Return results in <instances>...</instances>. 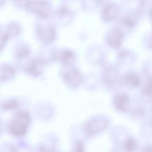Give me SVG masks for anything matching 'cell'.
I'll use <instances>...</instances> for the list:
<instances>
[{"label": "cell", "instance_id": "obj_1", "mask_svg": "<svg viewBox=\"0 0 152 152\" xmlns=\"http://www.w3.org/2000/svg\"><path fill=\"white\" fill-rule=\"evenodd\" d=\"M30 122V115L25 112H18L10 125V131L15 136L24 135Z\"/></svg>", "mask_w": 152, "mask_h": 152}, {"label": "cell", "instance_id": "obj_2", "mask_svg": "<svg viewBox=\"0 0 152 152\" xmlns=\"http://www.w3.org/2000/svg\"><path fill=\"white\" fill-rule=\"evenodd\" d=\"M26 9L37 14L40 18H46L50 13V6L46 1L42 0H27L24 4Z\"/></svg>", "mask_w": 152, "mask_h": 152}, {"label": "cell", "instance_id": "obj_3", "mask_svg": "<svg viewBox=\"0 0 152 152\" xmlns=\"http://www.w3.org/2000/svg\"><path fill=\"white\" fill-rule=\"evenodd\" d=\"M63 72V77L65 82L71 87L78 86L82 81V77L79 71L71 65L66 66Z\"/></svg>", "mask_w": 152, "mask_h": 152}, {"label": "cell", "instance_id": "obj_4", "mask_svg": "<svg viewBox=\"0 0 152 152\" xmlns=\"http://www.w3.org/2000/svg\"><path fill=\"white\" fill-rule=\"evenodd\" d=\"M108 125V121L104 118H96L90 120L85 125V131L89 135H93L104 129Z\"/></svg>", "mask_w": 152, "mask_h": 152}, {"label": "cell", "instance_id": "obj_5", "mask_svg": "<svg viewBox=\"0 0 152 152\" xmlns=\"http://www.w3.org/2000/svg\"><path fill=\"white\" fill-rule=\"evenodd\" d=\"M37 33L42 41L47 44L51 43L56 37L55 30L52 26L39 25Z\"/></svg>", "mask_w": 152, "mask_h": 152}, {"label": "cell", "instance_id": "obj_6", "mask_svg": "<svg viewBox=\"0 0 152 152\" xmlns=\"http://www.w3.org/2000/svg\"><path fill=\"white\" fill-rule=\"evenodd\" d=\"M123 36V32L120 29H115L112 31L107 37L108 45L112 48H119L122 42Z\"/></svg>", "mask_w": 152, "mask_h": 152}, {"label": "cell", "instance_id": "obj_7", "mask_svg": "<svg viewBox=\"0 0 152 152\" xmlns=\"http://www.w3.org/2000/svg\"><path fill=\"white\" fill-rule=\"evenodd\" d=\"M45 66V61L42 59H36L29 65L27 71L32 75L37 77L43 71Z\"/></svg>", "mask_w": 152, "mask_h": 152}, {"label": "cell", "instance_id": "obj_8", "mask_svg": "<svg viewBox=\"0 0 152 152\" xmlns=\"http://www.w3.org/2000/svg\"><path fill=\"white\" fill-rule=\"evenodd\" d=\"M114 103L118 110L125 112L128 109L129 106V98L125 93H119L115 96Z\"/></svg>", "mask_w": 152, "mask_h": 152}, {"label": "cell", "instance_id": "obj_9", "mask_svg": "<svg viewBox=\"0 0 152 152\" xmlns=\"http://www.w3.org/2000/svg\"><path fill=\"white\" fill-rule=\"evenodd\" d=\"M118 8L115 4H109L105 7V8H104L103 11V20L106 22L112 21L118 15Z\"/></svg>", "mask_w": 152, "mask_h": 152}, {"label": "cell", "instance_id": "obj_10", "mask_svg": "<svg viewBox=\"0 0 152 152\" xmlns=\"http://www.w3.org/2000/svg\"><path fill=\"white\" fill-rule=\"evenodd\" d=\"M54 58H57L63 64L66 66L71 65L75 60L74 53L70 50H62L57 56H54Z\"/></svg>", "mask_w": 152, "mask_h": 152}, {"label": "cell", "instance_id": "obj_11", "mask_svg": "<svg viewBox=\"0 0 152 152\" xmlns=\"http://www.w3.org/2000/svg\"><path fill=\"white\" fill-rule=\"evenodd\" d=\"M124 81L126 84L131 88H135L138 87L141 83L140 77L134 73L126 74L124 78Z\"/></svg>", "mask_w": 152, "mask_h": 152}, {"label": "cell", "instance_id": "obj_12", "mask_svg": "<svg viewBox=\"0 0 152 152\" xmlns=\"http://www.w3.org/2000/svg\"><path fill=\"white\" fill-rule=\"evenodd\" d=\"M118 78L117 71L113 68H109L106 69L104 73V80L106 83L112 85L115 83Z\"/></svg>", "mask_w": 152, "mask_h": 152}, {"label": "cell", "instance_id": "obj_13", "mask_svg": "<svg viewBox=\"0 0 152 152\" xmlns=\"http://www.w3.org/2000/svg\"><path fill=\"white\" fill-rule=\"evenodd\" d=\"M6 31L9 37L16 36L20 32V28L16 24H10L7 28Z\"/></svg>", "mask_w": 152, "mask_h": 152}, {"label": "cell", "instance_id": "obj_14", "mask_svg": "<svg viewBox=\"0 0 152 152\" xmlns=\"http://www.w3.org/2000/svg\"><path fill=\"white\" fill-rule=\"evenodd\" d=\"M124 147L126 150L129 151H132L135 150L138 147V144L137 142L132 139V138H128L127 139L124 144Z\"/></svg>", "mask_w": 152, "mask_h": 152}, {"label": "cell", "instance_id": "obj_15", "mask_svg": "<svg viewBox=\"0 0 152 152\" xmlns=\"http://www.w3.org/2000/svg\"><path fill=\"white\" fill-rule=\"evenodd\" d=\"M8 38H10V37L7 31L0 28V50L4 47Z\"/></svg>", "mask_w": 152, "mask_h": 152}, {"label": "cell", "instance_id": "obj_16", "mask_svg": "<svg viewBox=\"0 0 152 152\" xmlns=\"http://www.w3.org/2000/svg\"><path fill=\"white\" fill-rule=\"evenodd\" d=\"M20 52H18V56L20 57H24L27 56L28 54V50L27 48L25 47H23L22 49L19 51Z\"/></svg>", "mask_w": 152, "mask_h": 152}, {"label": "cell", "instance_id": "obj_17", "mask_svg": "<svg viewBox=\"0 0 152 152\" xmlns=\"http://www.w3.org/2000/svg\"><path fill=\"white\" fill-rule=\"evenodd\" d=\"M76 147H77V150L78 151H82V148H83V144L81 142L78 141L76 144Z\"/></svg>", "mask_w": 152, "mask_h": 152}, {"label": "cell", "instance_id": "obj_18", "mask_svg": "<svg viewBox=\"0 0 152 152\" xmlns=\"http://www.w3.org/2000/svg\"><path fill=\"white\" fill-rule=\"evenodd\" d=\"M6 1L7 0H0V8L3 7L5 5V4L6 3Z\"/></svg>", "mask_w": 152, "mask_h": 152}, {"label": "cell", "instance_id": "obj_19", "mask_svg": "<svg viewBox=\"0 0 152 152\" xmlns=\"http://www.w3.org/2000/svg\"><path fill=\"white\" fill-rule=\"evenodd\" d=\"M12 1H13V2H14L15 4H20V3H21L23 1H24V0H12Z\"/></svg>", "mask_w": 152, "mask_h": 152}]
</instances>
